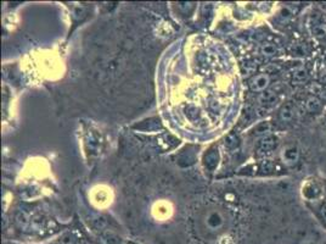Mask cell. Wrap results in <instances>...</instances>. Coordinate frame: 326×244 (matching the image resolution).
Returning <instances> with one entry per match:
<instances>
[{"mask_svg":"<svg viewBox=\"0 0 326 244\" xmlns=\"http://www.w3.org/2000/svg\"><path fill=\"white\" fill-rule=\"evenodd\" d=\"M281 159H282L284 164L288 166H292L298 162L300 159V150L296 145H288L281 151Z\"/></svg>","mask_w":326,"mask_h":244,"instance_id":"1","label":"cell"},{"mask_svg":"<svg viewBox=\"0 0 326 244\" xmlns=\"http://www.w3.org/2000/svg\"><path fill=\"white\" fill-rule=\"evenodd\" d=\"M269 83H270V77H269L268 75H258L251 81V88L252 91L254 92H263L266 91V88L269 86Z\"/></svg>","mask_w":326,"mask_h":244,"instance_id":"2","label":"cell"},{"mask_svg":"<svg viewBox=\"0 0 326 244\" xmlns=\"http://www.w3.org/2000/svg\"><path fill=\"white\" fill-rule=\"evenodd\" d=\"M294 115H296V109H294V104L291 102L284 104L280 110V119L284 122H291L294 119Z\"/></svg>","mask_w":326,"mask_h":244,"instance_id":"3","label":"cell"},{"mask_svg":"<svg viewBox=\"0 0 326 244\" xmlns=\"http://www.w3.org/2000/svg\"><path fill=\"white\" fill-rule=\"evenodd\" d=\"M278 144V138L276 137L268 136L263 139L262 142L260 143V151H263V153H266V151H270L276 147Z\"/></svg>","mask_w":326,"mask_h":244,"instance_id":"4","label":"cell"},{"mask_svg":"<svg viewBox=\"0 0 326 244\" xmlns=\"http://www.w3.org/2000/svg\"><path fill=\"white\" fill-rule=\"evenodd\" d=\"M307 71H306L303 67H300V69L294 70V75H292V82H294V85H302V83H304L306 81H307Z\"/></svg>","mask_w":326,"mask_h":244,"instance_id":"5","label":"cell"},{"mask_svg":"<svg viewBox=\"0 0 326 244\" xmlns=\"http://www.w3.org/2000/svg\"><path fill=\"white\" fill-rule=\"evenodd\" d=\"M306 108H307V110L310 111V113H318V111L322 110V102H320L318 98L312 97L309 98L307 103H306Z\"/></svg>","mask_w":326,"mask_h":244,"instance_id":"6","label":"cell"},{"mask_svg":"<svg viewBox=\"0 0 326 244\" xmlns=\"http://www.w3.org/2000/svg\"><path fill=\"white\" fill-rule=\"evenodd\" d=\"M207 222H208V226L210 228H218V227L222 226L223 223V217H222L220 214L218 212H212L207 218Z\"/></svg>","mask_w":326,"mask_h":244,"instance_id":"7","label":"cell"},{"mask_svg":"<svg viewBox=\"0 0 326 244\" xmlns=\"http://www.w3.org/2000/svg\"><path fill=\"white\" fill-rule=\"evenodd\" d=\"M276 100V95L272 92H263L260 98V102L262 104H272Z\"/></svg>","mask_w":326,"mask_h":244,"instance_id":"8","label":"cell"},{"mask_svg":"<svg viewBox=\"0 0 326 244\" xmlns=\"http://www.w3.org/2000/svg\"><path fill=\"white\" fill-rule=\"evenodd\" d=\"M318 216L322 220V225L326 227V203H322L320 206L318 207Z\"/></svg>","mask_w":326,"mask_h":244,"instance_id":"9","label":"cell"},{"mask_svg":"<svg viewBox=\"0 0 326 244\" xmlns=\"http://www.w3.org/2000/svg\"><path fill=\"white\" fill-rule=\"evenodd\" d=\"M262 53L264 55H269V57H270V55H274L275 53H276V48L272 46V44H266V46L262 48Z\"/></svg>","mask_w":326,"mask_h":244,"instance_id":"10","label":"cell"},{"mask_svg":"<svg viewBox=\"0 0 326 244\" xmlns=\"http://www.w3.org/2000/svg\"><path fill=\"white\" fill-rule=\"evenodd\" d=\"M269 130H270V125L268 122H264L260 126H258V128L256 131H257V133H263V132H268Z\"/></svg>","mask_w":326,"mask_h":244,"instance_id":"11","label":"cell"},{"mask_svg":"<svg viewBox=\"0 0 326 244\" xmlns=\"http://www.w3.org/2000/svg\"><path fill=\"white\" fill-rule=\"evenodd\" d=\"M320 81H322V83H326V72H322V76H320Z\"/></svg>","mask_w":326,"mask_h":244,"instance_id":"12","label":"cell"}]
</instances>
